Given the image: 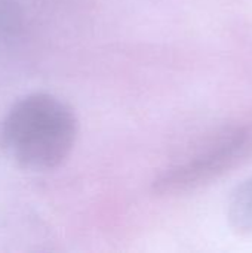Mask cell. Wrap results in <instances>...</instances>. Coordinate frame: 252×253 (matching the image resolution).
<instances>
[{
  "instance_id": "6da1fadb",
  "label": "cell",
  "mask_w": 252,
  "mask_h": 253,
  "mask_svg": "<svg viewBox=\"0 0 252 253\" xmlns=\"http://www.w3.org/2000/svg\"><path fill=\"white\" fill-rule=\"evenodd\" d=\"M79 135L74 110L59 96L34 92L16 99L0 123V148L16 166L46 172L71 154Z\"/></svg>"
},
{
  "instance_id": "7a4b0ae2",
  "label": "cell",
  "mask_w": 252,
  "mask_h": 253,
  "mask_svg": "<svg viewBox=\"0 0 252 253\" xmlns=\"http://www.w3.org/2000/svg\"><path fill=\"white\" fill-rule=\"evenodd\" d=\"M252 157V127L227 129L192 156L165 169L154 181L157 196H178L217 181Z\"/></svg>"
},
{
  "instance_id": "3957f363",
  "label": "cell",
  "mask_w": 252,
  "mask_h": 253,
  "mask_svg": "<svg viewBox=\"0 0 252 253\" xmlns=\"http://www.w3.org/2000/svg\"><path fill=\"white\" fill-rule=\"evenodd\" d=\"M27 30L22 0H0V56L18 47Z\"/></svg>"
},
{
  "instance_id": "277c9868",
  "label": "cell",
  "mask_w": 252,
  "mask_h": 253,
  "mask_svg": "<svg viewBox=\"0 0 252 253\" xmlns=\"http://www.w3.org/2000/svg\"><path fill=\"white\" fill-rule=\"evenodd\" d=\"M227 219L239 234H252V176L232 191L227 203Z\"/></svg>"
}]
</instances>
